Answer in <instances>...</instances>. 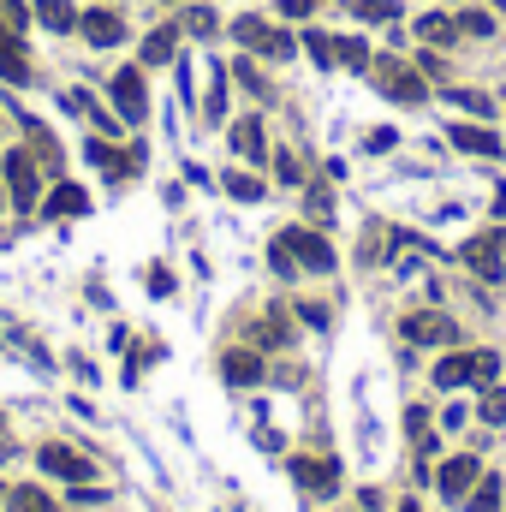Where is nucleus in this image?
<instances>
[{
    "instance_id": "f257e3e1",
    "label": "nucleus",
    "mask_w": 506,
    "mask_h": 512,
    "mask_svg": "<svg viewBox=\"0 0 506 512\" xmlns=\"http://www.w3.org/2000/svg\"><path fill=\"white\" fill-rule=\"evenodd\" d=\"M376 66V90L381 96H393V102H423V78L399 60V54H381V60H370Z\"/></svg>"
},
{
    "instance_id": "f03ea898",
    "label": "nucleus",
    "mask_w": 506,
    "mask_h": 512,
    "mask_svg": "<svg viewBox=\"0 0 506 512\" xmlns=\"http://www.w3.org/2000/svg\"><path fill=\"white\" fill-rule=\"evenodd\" d=\"M0 173H6V185H12V203H18V209H36V191H42V161H30V149H12Z\"/></svg>"
},
{
    "instance_id": "7ed1b4c3",
    "label": "nucleus",
    "mask_w": 506,
    "mask_h": 512,
    "mask_svg": "<svg viewBox=\"0 0 506 512\" xmlns=\"http://www.w3.org/2000/svg\"><path fill=\"white\" fill-rule=\"evenodd\" d=\"M459 256H465V268H477L483 280H501V274H506V227L483 233V239H471Z\"/></svg>"
},
{
    "instance_id": "20e7f679",
    "label": "nucleus",
    "mask_w": 506,
    "mask_h": 512,
    "mask_svg": "<svg viewBox=\"0 0 506 512\" xmlns=\"http://www.w3.org/2000/svg\"><path fill=\"white\" fill-rule=\"evenodd\" d=\"M108 96H114V108L126 114V126H137V120L149 114V90H143V72H137V66H126V72H114Z\"/></svg>"
},
{
    "instance_id": "39448f33",
    "label": "nucleus",
    "mask_w": 506,
    "mask_h": 512,
    "mask_svg": "<svg viewBox=\"0 0 506 512\" xmlns=\"http://www.w3.org/2000/svg\"><path fill=\"white\" fill-rule=\"evenodd\" d=\"M405 340H411V346H453L459 328H453L441 310H417V316H405Z\"/></svg>"
},
{
    "instance_id": "423d86ee",
    "label": "nucleus",
    "mask_w": 506,
    "mask_h": 512,
    "mask_svg": "<svg viewBox=\"0 0 506 512\" xmlns=\"http://www.w3.org/2000/svg\"><path fill=\"white\" fill-rule=\"evenodd\" d=\"M280 245L298 256L304 268H316V274H328L334 268V251H328V239H316V233H304V227H292V233H280Z\"/></svg>"
},
{
    "instance_id": "0eeeda50",
    "label": "nucleus",
    "mask_w": 506,
    "mask_h": 512,
    "mask_svg": "<svg viewBox=\"0 0 506 512\" xmlns=\"http://www.w3.org/2000/svg\"><path fill=\"white\" fill-rule=\"evenodd\" d=\"M36 459H42V471H48V477H66V483H90V459H84V453H72V447H54V441H48Z\"/></svg>"
},
{
    "instance_id": "6e6552de",
    "label": "nucleus",
    "mask_w": 506,
    "mask_h": 512,
    "mask_svg": "<svg viewBox=\"0 0 506 512\" xmlns=\"http://www.w3.org/2000/svg\"><path fill=\"white\" fill-rule=\"evenodd\" d=\"M477 477H483V465H477L471 453H459V459H447V465H441V477H435V483H441V495H447V501H459V495H471V489H477Z\"/></svg>"
},
{
    "instance_id": "1a4fd4ad",
    "label": "nucleus",
    "mask_w": 506,
    "mask_h": 512,
    "mask_svg": "<svg viewBox=\"0 0 506 512\" xmlns=\"http://www.w3.org/2000/svg\"><path fill=\"white\" fill-rule=\"evenodd\" d=\"M78 30H84V42H90V48H114V42L126 36L120 12H84V18H78Z\"/></svg>"
},
{
    "instance_id": "9d476101",
    "label": "nucleus",
    "mask_w": 506,
    "mask_h": 512,
    "mask_svg": "<svg viewBox=\"0 0 506 512\" xmlns=\"http://www.w3.org/2000/svg\"><path fill=\"white\" fill-rule=\"evenodd\" d=\"M0 78L6 84H30V54L18 36H0Z\"/></svg>"
},
{
    "instance_id": "9b49d317",
    "label": "nucleus",
    "mask_w": 506,
    "mask_h": 512,
    "mask_svg": "<svg viewBox=\"0 0 506 512\" xmlns=\"http://www.w3.org/2000/svg\"><path fill=\"white\" fill-rule=\"evenodd\" d=\"M221 376L233 387H256L262 382V358H256V352H227V358H221Z\"/></svg>"
},
{
    "instance_id": "f8f14e48",
    "label": "nucleus",
    "mask_w": 506,
    "mask_h": 512,
    "mask_svg": "<svg viewBox=\"0 0 506 512\" xmlns=\"http://www.w3.org/2000/svg\"><path fill=\"white\" fill-rule=\"evenodd\" d=\"M36 24L66 36V30H78V6L72 0H36Z\"/></svg>"
},
{
    "instance_id": "ddd939ff",
    "label": "nucleus",
    "mask_w": 506,
    "mask_h": 512,
    "mask_svg": "<svg viewBox=\"0 0 506 512\" xmlns=\"http://www.w3.org/2000/svg\"><path fill=\"white\" fill-rule=\"evenodd\" d=\"M179 54V36H173V24H161V30H149L143 36V66H167Z\"/></svg>"
},
{
    "instance_id": "4468645a",
    "label": "nucleus",
    "mask_w": 506,
    "mask_h": 512,
    "mask_svg": "<svg viewBox=\"0 0 506 512\" xmlns=\"http://www.w3.org/2000/svg\"><path fill=\"white\" fill-rule=\"evenodd\" d=\"M453 143L465 149V155H501V137L483 126H453Z\"/></svg>"
},
{
    "instance_id": "2eb2a0df",
    "label": "nucleus",
    "mask_w": 506,
    "mask_h": 512,
    "mask_svg": "<svg viewBox=\"0 0 506 512\" xmlns=\"http://www.w3.org/2000/svg\"><path fill=\"white\" fill-rule=\"evenodd\" d=\"M292 477H298L304 489H316V495H328V489H334V465H328V459H298V465H292Z\"/></svg>"
},
{
    "instance_id": "dca6fc26",
    "label": "nucleus",
    "mask_w": 506,
    "mask_h": 512,
    "mask_svg": "<svg viewBox=\"0 0 506 512\" xmlns=\"http://www.w3.org/2000/svg\"><path fill=\"white\" fill-rule=\"evenodd\" d=\"M233 143H239V155H251V161H268V137H262V120H239L233 126Z\"/></svg>"
},
{
    "instance_id": "f3484780",
    "label": "nucleus",
    "mask_w": 506,
    "mask_h": 512,
    "mask_svg": "<svg viewBox=\"0 0 506 512\" xmlns=\"http://www.w3.org/2000/svg\"><path fill=\"white\" fill-rule=\"evenodd\" d=\"M417 36L441 48V42H453V36H459V18H447V12H423V18H417Z\"/></svg>"
},
{
    "instance_id": "a211bd4d",
    "label": "nucleus",
    "mask_w": 506,
    "mask_h": 512,
    "mask_svg": "<svg viewBox=\"0 0 506 512\" xmlns=\"http://www.w3.org/2000/svg\"><path fill=\"white\" fill-rule=\"evenodd\" d=\"M90 209V197L78 191V185H60L54 197H48V215H84Z\"/></svg>"
},
{
    "instance_id": "6ab92c4d",
    "label": "nucleus",
    "mask_w": 506,
    "mask_h": 512,
    "mask_svg": "<svg viewBox=\"0 0 506 512\" xmlns=\"http://www.w3.org/2000/svg\"><path fill=\"white\" fill-rule=\"evenodd\" d=\"M334 60L352 66V72H364V66H370V48H364L358 36H340V42H334Z\"/></svg>"
},
{
    "instance_id": "aec40b11",
    "label": "nucleus",
    "mask_w": 506,
    "mask_h": 512,
    "mask_svg": "<svg viewBox=\"0 0 506 512\" xmlns=\"http://www.w3.org/2000/svg\"><path fill=\"white\" fill-rule=\"evenodd\" d=\"M6 507L12 512H54V501L42 489H6Z\"/></svg>"
},
{
    "instance_id": "412c9836",
    "label": "nucleus",
    "mask_w": 506,
    "mask_h": 512,
    "mask_svg": "<svg viewBox=\"0 0 506 512\" xmlns=\"http://www.w3.org/2000/svg\"><path fill=\"white\" fill-rule=\"evenodd\" d=\"M435 382L441 387H465L471 382V358H441V364H435Z\"/></svg>"
},
{
    "instance_id": "4be33fe9",
    "label": "nucleus",
    "mask_w": 506,
    "mask_h": 512,
    "mask_svg": "<svg viewBox=\"0 0 506 512\" xmlns=\"http://www.w3.org/2000/svg\"><path fill=\"white\" fill-rule=\"evenodd\" d=\"M471 512H501V483H495V477H477V489H471Z\"/></svg>"
},
{
    "instance_id": "5701e85b",
    "label": "nucleus",
    "mask_w": 506,
    "mask_h": 512,
    "mask_svg": "<svg viewBox=\"0 0 506 512\" xmlns=\"http://www.w3.org/2000/svg\"><path fill=\"white\" fill-rule=\"evenodd\" d=\"M358 18H376V24H387V18H399V0H346Z\"/></svg>"
},
{
    "instance_id": "b1692460",
    "label": "nucleus",
    "mask_w": 506,
    "mask_h": 512,
    "mask_svg": "<svg viewBox=\"0 0 506 512\" xmlns=\"http://www.w3.org/2000/svg\"><path fill=\"white\" fill-rule=\"evenodd\" d=\"M233 36H239L245 48H268V24H262V18H239V24H233Z\"/></svg>"
},
{
    "instance_id": "393cba45",
    "label": "nucleus",
    "mask_w": 506,
    "mask_h": 512,
    "mask_svg": "<svg viewBox=\"0 0 506 512\" xmlns=\"http://www.w3.org/2000/svg\"><path fill=\"white\" fill-rule=\"evenodd\" d=\"M227 191H233L239 203H256V197H262V179H245V173H227Z\"/></svg>"
},
{
    "instance_id": "a878e982",
    "label": "nucleus",
    "mask_w": 506,
    "mask_h": 512,
    "mask_svg": "<svg viewBox=\"0 0 506 512\" xmlns=\"http://www.w3.org/2000/svg\"><path fill=\"white\" fill-rule=\"evenodd\" d=\"M304 48H310V60H316V66H334V42H328L322 30H310V36H304Z\"/></svg>"
},
{
    "instance_id": "bb28decb",
    "label": "nucleus",
    "mask_w": 506,
    "mask_h": 512,
    "mask_svg": "<svg viewBox=\"0 0 506 512\" xmlns=\"http://www.w3.org/2000/svg\"><path fill=\"white\" fill-rule=\"evenodd\" d=\"M495 370H501L495 352H471V382H495Z\"/></svg>"
},
{
    "instance_id": "cd10ccee",
    "label": "nucleus",
    "mask_w": 506,
    "mask_h": 512,
    "mask_svg": "<svg viewBox=\"0 0 506 512\" xmlns=\"http://www.w3.org/2000/svg\"><path fill=\"white\" fill-rule=\"evenodd\" d=\"M185 30H191V36H209V30H215V12H209V6H191V12H185Z\"/></svg>"
},
{
    "instance_id": "c85d7f7f",
    "label": "nucleus",
    "mask_w": 506,
    "mask_h": 512,
    "mask_svg": "<svg viewBox=\"0 0 506 512\" xmlns=\"http://www.w3.org/2000/svg\"><path fill=\"white\" fill-rule=\"evenodd\" d=\"M459 30H465V36H495L489 12H459Z\"/></svg>"
},
{
    "instance_id": "c756f323",
    "label": "nucleus",
    "mask_w": 506,
    "mask_h": 512,
    "mask_svg": "<svg viewBox=\"0 0 506 512\" xmlns=\"http://www.w3.org/2000/svg\"><path fill=\"white\" fill-rule=\"evenodd\" d=\"M483 423H506V387H489V399H483Z\"/></svg>"
},
{
    "instance_id": "7c9ffc66",
    "label": "nucleus",
    "mask_w": 506,
    "mask_h": 512,
    "mask_svg": "<svg viewBox=\"0 0 506 512\" xmlns=\"http://www.w3.org/2000/svg\"><path fill=\"white\" fill-rule=\"evenodd\" d=\"M256 334H262V340H268V346H286V322H280V316H274V310H268V322H262V328H256Z\"/></svg>"
},
{
    "instance_id": "2f4dec72",
    "label": "nucleus",
    "mask_w": 506,
    "mask_h": 512,
    "mask_svg": "<svg viewBox=\"0 0 506 512\" xmlns=\"http://www.w3.org/2000/svg\"><path fill=\"white\" fill-rule=\"evenodd\" d=\"M268 54H274V60H292V36H286V30H268Z\"/></svg>"
},
{
    "instance_id": "473e14b6",
    "label": "nucleus",
    "mask_w": 506,
    "mask_h": 512,
    "mask_svg": "<svg viewBox=\"0 0 506 512\" xmlns=\"http://www.w3.org/2000/svg\"><path fill=\"white\" fill-rule=\"evenodd\" d=\"M227 114V84H221V72H215V90H209V120H221Z\"/></svg>"
},
{
    "instance_id": "72a5a7b5",
    "label": "nucleus",
    "mask_w": 506,
    "mask_h": 512,
    "mask_svg": "<svg viewBox=\"0 0 506 512\" xmlns=\"http://www.w3.org/2000/svg\"><path fill=\"white\" fill-rule=\"evenodd\" d=\"M453 102L471 108V114H489V96H477V90H453Z\"/></svg>"
},
{
    "instance_id": "f704fd0d",
    "label": "nucleus",
    "mask_w": 506,
    "mask_h": 512,
    "mask_svg": "<svg viewBox=\"0 0 506 512\" xmlns=\"http://www.w3.org/2000/svg\"><path fill=\"white\" fill-rule=\"evenodd\" d=\"M310 215H316V221H328V215H334V197H328V191H316V185H310Z\"/></svg>"
},
{
    "instance_id": "c9c22d12",
    "label": "nucleus",
    "mask_w": 506,
    "mask_h": 512,
    "mask_svg": "<svg viewBox=\"0 0 506 512\" xmlns=\"http://www.w3.org/2000/svg\"><path fill=\"white\" fill-rule=\"evenodd\" d=\"M239 84H245V90H256V96H262V78H256V66H251V60H239Z\"/></svg>"
},
{
    "instance_id": "e433bc0d",
    "label": "nucleus",
    "mask_w": 506,
    "mask_h": 512,
    "mask_svg": "<svg viewBox=\"0 0 506 512\" xmlns=\"http://www.w3.org/2000/svg\"><path fill=\"white\" fill-rule=\"evenodd\" d=\"M310 6H316V0H280V12H286V18H304Z\"/></svg>"
},
{
    "instance_id": "4c0bfd02",
    "label": "nucleus",
    "mask_w": 506,
    "mask_h": 512,
    "mask_svg": "<svg viewBox=\"0 0 506 512\" xmlns=\"http://www.w3.org/2000/svg\"><path fill=\"white\" fill-rule=\"evenodd\" d=\"M0 36H6V24H0Z\"/></svg>"
},
{
    "instance_id": "58836bf2",
    "label": "nucleus",
    "mask_w": 506,
    "mask_h": 512,
    "mask_svg": "<svg viewBox=\"0 0 506 512\" xmlns=\"http://www.w3.org/2000/svg\"><path fill=\"white\" fill-rule=\"evenodd\" d=\"M0 501H6V489H0Z\"/></svg>"
}]
</instances>
